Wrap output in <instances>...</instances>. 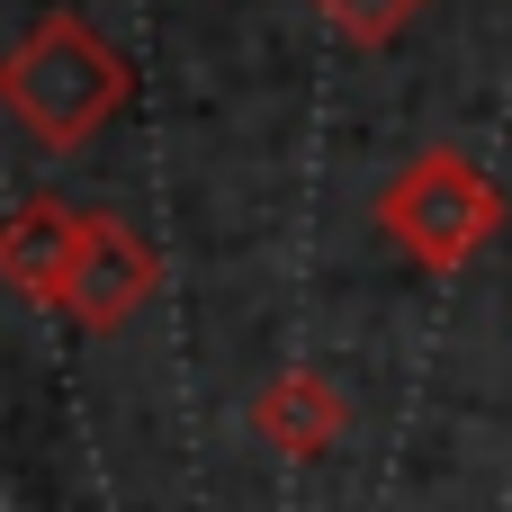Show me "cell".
Instances as JSON below:
<instances>
[{"label": "cell", "mask_w": 512, "mask_h": 512, "mask_svg": "<svg viewBox=\"0 0 512 512\" xmlns=\"http://www.w3.org/2000/svg\"><path fill=\"white\" fill-rule=\"evenodd\" d=\"M126 54L81 18V9H45L9 54H0V108L45 144V153H72L90 144L117 108H126Z\"/></svg>", "instance_id": "1"}, {"label": "cell", "mask_w": 512, "mask_h": 512, "mask_svg": "<svg viewBox=\"0 0 512 512\" xmlns=\"http://www.w3.org/2000/svg\"><path fill=\"white\" fill-rule=\"evenodd\" d=\"M378 225L405 261L423 270H468L495 234H504V189L459 153V144H432L414 153L387 189H378Z\"/></svg>", "instance_id": "2"}, {"label": "cell", "mask_w": 512, "mask_h": 512, "mask_svg": "<svg viewBox=\"0 0 512 512\" xmlns=\"http://www.w3.org/2000/svg\"><path fill=\"white\" fill-rule=\"evenodd\" d=\"M153 288H162V252H153L126 216H99V207H90L72 288H63V315L90 324V333H117V324H135V315L153 306Z\"/></svg>", "instance_id": "3"}, {"label": "cell", "mask_w": 512, "mask_h": 512, "mask_svg": "<svg viewBox=\"0 0 512 512\" xmlns=\"http://www.w3.org/2000/svg\"><path fill=\"white\" fill-rule=\"evenodd\" d=\"M81 225H90V207H63V198L9 207V225H0V279H9L27 306H63L72 261H81Z\"/></svg>", "instance_id": "4"}, {"label": "cell", "mask_w": 512, "mask_h": 512, "mask_svg": "<svg viewBox=\"0 0 512 512\" xmlns=\"http://www.w3.org/2000/svg\"><path fill=\"white\" fill-rule=\"evenodd\" d=\"M342 396H333V378L324 369H279L261 396H252V432L279 450V459H324L333 441H342Z\"/></svg>", "instance_id": "5"}, {"label": "cell", "mask_w": 512, "mask_h": 512, "mask_svg": "<svg viewBox=\"0 0 512 512\" xmlns=\"http://www.w3.org/2000/svg\"><path fill=\"white\" fill-rule=\"evenodd\" d=\"M351 45H387V36H405V18L423 9V0H315Z\"/></svg>", "instance_id": "6"}]
</instances>
